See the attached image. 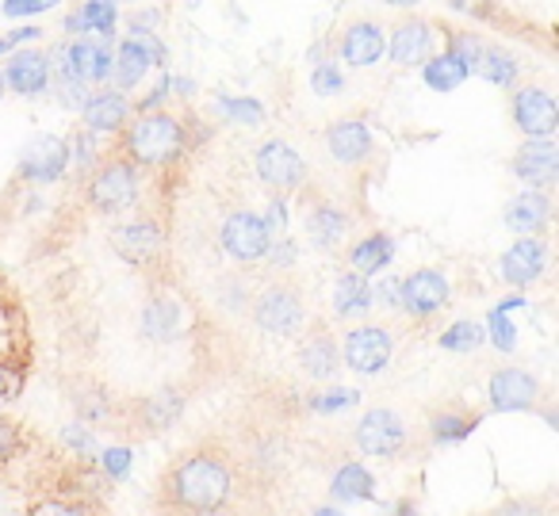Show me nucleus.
<instances>
[{
  "label": "nucleus",
  "instance_id": "f257e3e1",
  "mask_svg": "<svg viewBox=\"0 0 559 516\" xmlns=\"http://www.w3.org/2000/svg\"><path fill=\"white\" fill-rule=\"evenodd\" d=\"M169 501L185 513H207L223 508L234 493V470L223 455L215 452H192L169 470L165 478Z\"/></svg>",
  "mask_w": 559,
  "mask_h": 516
},
{
  "label": "nucleus",
  "instance_id": "f03ea898",
  "mask_svg": "<svg viewBox=\"0 0 559 516\" xmlns=\"http://www.w3.org/2000/svg\"><path fill=\"white\" fill-rule=\"evenodd\" d=\"M185 123L169 111H142L123 139V157L139 169H169L185 154Z\"/></svg>",
  "mask_w": 559,
  "mask_h": 516
},
{
  "label": "nucleus",
  "instance_id": "7ed1b4c3",
  "mask_svg": "<svg viewBox=\"0 0 559 516\" xmlns=\"http://www.w3.org/2000/svg\"><path fill=\"white\" fill-rule=\"evenodd\" d=\"M139 165H131L127 157H111L104 161L100 169L88 177V188H85V200L93 211L100 215H123L139 203Z\"/></svg>",
  "mask_w": 559,
  "mask_h": 516
},
{
  "label": "nucleus",
  "instance_id": "20e7f679",
  "mask_svg": "<svg viewBox=\"0 0 559 516\" xmlns=\"http://www.w3.org/2000/svg\"><path fill=\"white\" fill-rule=\"evenodd\" d=\"M253 322L269 337H292V333L304 329V295L292 284L264 287L253 302Z\"/></svg>",
  "mask_w": 559,
  "mask_h": 516
},
{
  "label": "nucleus",
  "instance_id": "39448f33",
  "mask_svg": "<svg viewBox=\"0 0 559 516\" xmlns=\"http://www.w3.org/2000/svg\"><path fill=\"white\" fill-rule=\"evenodd\" d=\"M218 245L238 264H257L269 253L272 233L261 215H253V211H234V215H226L223 230H218Z\"/></svg>",
  "mask_w": 559,
  "mask_h": 516
},
{
  "label": "nucleus",
  "instance_id": "423d86ee",
  "mask_svg": "<svg viewBox=\"0 0 559 516\" xmlns=\"http://www.w3.org/2000/svg\"><path fill=\"white\" fill-rule=\"evenodd\" d=\"M449 295H452L449 276L437 268H418L406 279H399V310H406V314L418 317V322L441 314V310L449 307Z\"/></svg>",
  "mask_w": 559,
  "mask_h": 516
},
{
  "label": "nucleus",
  "instance_id": "0eeeda50",
  "mask_svg": "<svg viewBox=\"0 0 559 516\" xmlns=\"http://www.w3.org/2000/svg\"><path fill=\"white\" fill-rule=\"evenodd\" d=\"M70 172V142L62 134H39L20 154V177L27 184H58Z\"/></svg>",
  "mask_w": 559,
  "mask_h": 516
},
{
  "label": "nucleus",
  "instance_id": "6e6552de",
  "mask_svg": "<svg viewBox=\"0 0 559 516\" xmlns=\"http://www.w3.org/2000/svg\"><path fill=\"white\" fill-rule=\"evenodd\" d=\"M257 177L261 184H269L272 192H296L307 180V161L296 154V146H288L284 139H269L253 157Z\"/></svg>",
  "mask_w": 559,
  "mask_h": 516
},
{
  "label": "nucleus",
  "instance_id": "1a4fd4ad",
  "mask_svg": "<svg viewBox=\"0 0 559 516\" xmlns=\"http://www.w3.org/2000/svg\"><path fill=\"white\" fill-rule=\"evenodd\" d=\"M342 360L349 363L357 375H380L383 368L391 363V352H395V340H391L388 329L380 325H357V329L345 333Z\"/></svg>",
  "mask_w": 559,
  "mask_h": 516
},
{
  "label": "nucleus",
  "instance_id": "9d476101",
  "mask_svg": "<svg viewBox=\"0 0 559 516\" xmlns=\"http://www.w3.org/2000/svg\"><path fill=\"white\" fill-rule=\"evenodd\" d=\"M111 249H116L119 261L134 264V268H150L165 253V230L150 218H134V223L111 230Z\"/></svg>",
  "mask_w": 559,
  "mask_h": 516
},
{
  "label": "nucleus",
  "instance_id": "9b49d317",
  "mask_svg": "<svg viewBox=\"0 0 559 516\" xmlns=\"http://www.w3.org/2000/svg\"><path fill=\"white\" fill-rule=\"evenodd\" d=\"M357 447L372 459H391L406 447V424L395 409H368L357 424Z\"/></svg>",
  "mask_w": 559,
  "mask_h": 516
},
{
  "label": "nucleus",
  "instance_id": "f8f14e48",
  "mask_svg": "<svg viewBox=\"0 0 559 516\" xmlns=\"http://www.w3.org/2000/svg\"><path fill=\"white\" fill-rule=\"evenodd\" d=\"M510 116L518 123V131L525 139H551L559 127V108H556V96L544 93V88L528 85L518 88L510 100Z\"/></svg>",
  "mask_w": 559,
  "mask_h": 516
},
{
  "label": "nucleus",
  "instance_id": "ddd939ff",
  "mask_svg": "<svg viewBox=\"0 0 559 516\" xmlns=\"http://www.w3.org/2000/svg\"><path fill=\"white\" fill-rule=\"evenodd\" d=\"M437 43H441V27L437 24H429V20H403L388 39V58L395 65H403V70L426 65L437 55Z\"/></svg>",
  "mask_w": 559,
  "mask_h": 516
},
{
  "label": "nucleus",
  "instance_id": "4468645a",
  "mask_svg": "<svg viewBox=\"0 0 559 516\" xmlns=\"http://www.w3.org/2000/svg\"><path fill=\"white\" fill-rule=\"evenodd\" d=\"M513 177L521 184L536 188V192H548L559 180V149L551 139H525V146L513 154Z\"/></svg>",
  "mask_w": 559,
  "mask_h": 516
},
{
  "label": "nucleus",
  "instance_id": "2eb2a0df",
  "mask_svg": "<svg viewBox=\"0 0 559 516\" xmlns=\"http://www.w3.org/2000/svg\"><path fill=\"white\" fill-rule=\"evenodd\" d=\"M487 398L495 413H521V409H533L540 398V383L536 375H528L525 368H502L490 375Z\"/></svg>",
  "mask_w": 559,
  "mask_h": 516
},
{
  "label": "nucleus",
  "instance_id": "dca6fc26",
  "mask_svg": "<svg viewBox=\"0 0 559 516\" xmlns=\"http://www.w3.org/2000/svg\"><path fill=\"white\" fill-rule=\"evenodd\" d=\"M4 88H12L16 96H24V100H35V96H43L50 88V62L43 50H12L9 65H4Z\"/></svg>",
  "mask_w": 559,
  "mask_h": 516
},
{
  "label": "nucleus",
  "instance_id": "f3484780",
  "mask_svg": "<svg viewBox=\"0 0 559 516\" xmlns=\"http://www.w3.org/2000/svg\"><path fill=\"white\" fill-rule=\"evenodd\" d=\"M337 55H342V62L353 65V70H368V65L383 62V55H388V35H383V27L372 24V20H357V24L345 27L342 39H337Z\"/></svg>",
  "mask_w": 559,
  "mask_h": 516
},
{
  "label": "nucleus",
  "instance_id": "a211bd4d",
  "mask_svg": "<svg viewBox=\"0 0 559 516\" xmlns=\"http://www.w3.org/2000/svg\"><path fill=\"white\" fill-rule=\"evenodd\" d=\"M66 73L81 85H108L111 81V50L108 43L100 39H78V43H66Z\"/></svg>",
  "mask_w": 559,
  "mask_h": 516
},
{
  "label": "nucleus",
  "instance_id": "6ab92c4d",
  "mask_svg": "<svg viewBox=\"0 0 559 516\" xmlns=\"http://www.w3.org/2000/svg\"><path fill=\"white\" fill-rule=\"evenodd\" d=\"M548 268V245L540 238H518L498 261V272L510 287H528Z\"/></svg>",
  "mask_w": 559,
  "mask_h": 516
},
{
  "label": "nucleus",
  "instance_id": "aec40b11",
  "mask_svg": "<svg viewBox=\"0 0 559 516\" xmlns=\"http://www.w3.org/2000/svg\"><path fill=\"white\" fill-rule=\"evenodd\" d=\"M131 119V100L119 88H100V93H88V100L81 104V123L93 134H116Z\"/></svg>",
  "mask_w": 559,
  "mask_h": 516
},
{
  "label": "nucleus",
  "instance_id": "412c9836",
  "mask_svg": "<svg viewBox=\"0 0 559 516\" xmlns=\"http://www.w3.org/2000/svg\"><path fill=\"white\" fill-rule=\"evenodd\" d=\"M506 230H513L518 238H540V230L551 223V200L548 192H536V188H525L521 195H513L506 203Z\"/></svg>",
  "mask_w": 559,
  "mask_h": 516
},
{
  "label": "nucleus",
  "instance_id": "4be33fe9",
  "mask_svg": "<svg viewBox=\"0 0 559 516\" xmlns=\"http://www.w3.org/2000/svg\"><path fill=\"white\" fill-rule=\"evenodd\" d=\"M326 149L337 165H365L372 157V131L360 119H337L326 131Z\"/></svg>",
  "mask_w": 559,
  "mask_h": 516
},
{
  "label": "nucleus",
  "instance_id": "5701e85b",
  "mask_svg": "<svg viewBox=\"0 0 559 516\" xmlns=\"http://www.w3.org/2000/svg\"><path fill=\"white\" fill-rule=\"evenodd\" d=\"M299 368L311 379H319V383L334 379L337 368H342V348H337V340L330 337L326 329H314L311 337L304 340V348H299Z\"/></svg>",
  "mask_w": 559,
  "mask_h": 516
},
{
  "label": "nucleus",
  "instance_id": "b1692460",
  "mask_svg": "<svg viewBox=\"0 0 559 516\" xmlns=\"http://www.w3.org/2000/svg\"><path fill=\"white\" fill-rule=\"evenodd\" d=\"M142 333L150 340H177L185 333V307L169 295H154L142 310Z\"/></svg>",
  "mask_w": 559,
  "mask_h": 516
},
{
  "label": "nucleus",
  "instance_id": "393cba45",
  "mask_svg": "<svg viewBox=\"0 0 559 516\" xmlns=\"http://www.w3.org/2000/svg\"><path fill=\"white\" fill-rule=\"evenodd\" d=\"M154 70L150 65V55L139 47L134 39H119V47L111 50V85L119 88V93H131V88L142 85V77Z\"/></svg>",
  "mask_w": 559,
  "mask_h": 516
},
{
  "label": "nucleus",
  "instance_id": "a878e982",
  "mask_svg": "<svg viewBox=\"0 0 559 516\" xmlns=\"http://www.w3.org/2000/svg\"><path fill=\"white\" fill-rule=\"evenodd\" d=\"M185 406H188L185 391H177V386H165V391L142 398L139 417H142V424H146V432H165V429H173L180 417H185Z\"/></svg>",
  "mask_w": 559,
  "mask_h": 516
},
{
  "label": "nucleus",
  "instance_id": "bb28decb",
  "mask_svg": "<svg viewBox=\"0 0 559 516\" xmlns=\"http://www.w3.org/2000/svg\"><path fill=\"white\" fill-rule=\"evenodd\" d=\"M391 261H395V238H391V233H368L365 241H357V245L349 249L353 272L365 279H376Z\"/></svg>",
  "mask_w": 559,
  "mask_h": 516
},
{
  "label": "nucleus",
  "instance_id": "cd10ccee",
  "mask_svg": "<svg viewBox=\"0 0 559 516\" xmlns=\"http://www.w3.org/2000/svg\"><path fill=\"white\" fill-rule=\"evenodd\" d=\"M345 230H349V218H345L342 207H334V203H314L311 215H307V233H311L314 249H337L345 238Z\"/></svg>",
  "mask_w": 559,
  "mask_h": 516
},
{
  "label": "nucleus",
  "instance_id": "c85d7f7f",
  "mask_svg": "<svg viewBox=\"0 0 559 516\" xmlns=\"http://www.w3.org/2000/svg\"><path fill=\"white\" fill-rule=\"evenodd\" d=\"M372 310V279L345 272L334 284V314L337 317H365Z\"/></svg>",
  "mask_w": 559,
  "mask_h": 516
},
{
  "label": "nucleus",
  "instance_id": "c756f323",
  "mask_svg": "<svg viewBox=\"0 0 559 516\" xmlns=\"http://www.w3.org/2000/svg\"><path fill=\"white\" fill-rule=\"evenodd\" d=\"M330 493L334 501H345V505H357V501H372L376 497V478L365 463H345L337 467V475L330 478Z\"/></svg>",
  "mask_w": 559,
  "mask_h": 516
},
{
  "label": "nucleus",
  "instance_id": "7c9ffc66",
  "mask_svg": "<svg viewBox=\"0 0 559 516\" xmlns=\"http://www.w3.org/2000/svg\"><path fill=\"white\" fill-rule=\"evenodd\" d=\"M525 307V299L521 295H510V299H498L495 307H490V314H487V340L498 348V352H513L518 348V329H513V322H510V314L513 310H521Z\"/></svg>",
  "mask_w": 559,
  "mask_h": 516
},
{
  "label": "nucleus",
  "instance_id": "2f4dec72",
  "mask_svg": "<svg viewBox=\"0 0 559 516\" xmlns=\"http://www.w3.org/2000/svg\"><path fill=\"white\" fill-rule=\"evenodd\" d=\"M475 73H479V77L487 81V85H495V88H513V85H518V77H521V62L502 47H483Z\"/></svg>",
  "mask_w": 559,
  "mask_h": 516
},
{
  "label": "nucleus",
  "instance_id": "473e14b6",
  "mask_svg": "<svg viewBox=\"0 0 559 516\" xmlns=\"http://www.w3.org/2000/svg\"><path fill=\"white\" fill-rule=\"evenodd\" d=\"M479 429V417L475 413H460V409H441V413L429 421V436H433L437 447H452L464 444L472 432Z\"/></svg>",
  "mask_w": 559,
  "mask_h": 516
},
{
  "label": "nucleus",
  "instance_id": "72a5a7b5",
  "mask_svg": "<svg viewBox=\"0 0 559 516\" xmlns=\"http://www.w3.org/2000/svg\"><path fill=\"white\" fill-rule=\"evenodd\" d=\"M467 77H472V73H467L464 65L449 55V50H437V55L421 65V81H426L433 93H456Z\"/></svg>",
  "mask_w": 559,
  "mask_h": 516
},
{
  "label": "nucleus",
  "instance_id": "f704fd0d",
  "mask_svg": "<svg viewBox=\"0 0 559 516\" xmlns=\"http://www.w3.org/2000/svg\"><path fill=\"white\" fill-rule=\"evenodd\" d=\"M78 16H81L85 35H96L100 43L116 39V24H119V4H116V0H85Z\"/></svg>",
  "mask_w": 559,
  "mask_h": 516
},
{
  "label": "nucleus",
  "instance_id": "c9c22d12",
  "mask_svg": "<svg viewBox=\"0 0 559 516\" xmlns=\"http://www.w3.org/2000/svg\"><path fill=\"white\" fill-rule=\"evenodd\" d=\"M215 108L238 127H261L264 123V104L253 100V96H218Z\"/></svg>",
  "mask_w": 559,
  "mask_h": 516
},
{
  "label": "nucleus",
  "instance_id": "e433bc0d",
  "mask_svg": "<svg viewBox=\"0 0 559 516\" xmlns=\"http://www.w3.org/2000/svg\"><path fill=\"white\" fill-rule=\"evenodd\" d=\"M483 340H487L483 325H475V322H456V325H449V329H444L441 337H437V345H441L444 352L464 356V352H475V348H483Z\"/></svg>",
  "mask_w": 559,
  "mask_h": 516
},
{
  "label": "nucleus",
  "instance_id": "4c0bfd02",
  "mask_svg": "<svg viewBox=\"0 0 559 516\" xmlns=\"http://www.w3.org/2000/svg\"><path fill=\"white\" fill-rule=\"evenodd\" d=\"M483 47H487V43H483L479 35H472V32H444V50H449V55L456 58V62L464 65L472 77H475V65H479Z\"/></svg>",
  "mask_w": 559,
  "mask_h": 516
},
{
  "label": "nucleus",
  "instance_id": "58836bf2",
  "mask_svg": "<svg viewBox=\"0 0 559 516\" xmlns=\"http://www.w3.org/2000/svg\"><path fill=\"white\" fill-rule=\"evenodd\" d=\"M360 401V394L353 391V386H334V391L326 394H314L307 406L314 409V413H342V409H353Z\"/></svg>",
  "mask_w": 559,
  "mask_h": 516
},
{
  "label": "nucleus",
  "instance_id": "ea45409f",
  "mask_svg": "<svg viewBox=\"0 0 559 516\" xmlns=\"http://www.w3.org/2000/svg\"><path fill=\"white\" fill-rule=\"evenodd\" d=\"M311 88L319 96H337V93H345V73H342V65L337 62H314V70H311Z\"/></svg>",
  "mask_w": 559,
  "mask_h": 516
},
{
  "label": "nucleus",
  "instance_id": "a19ab883",
  "mask_svg": "<svg viewBox=\"0 0 559 516\" xmlns=\"http://www.w3.org/2000/svg\"><path fill=\"white\" fill-rule=\"evenodd\" d=\"M24 383H27L24 363L0 360V406H4V401H16L20 394H24Z\"/></svg>",
  "mask_w": 559,
  "mask_h": 516
},
{
  "label": "nucleus",
  "instance_id": "79ce46f5",
  "mask_svg": "<svg viewBox=\"0 0 559 516\" xmlns=\"http://www.w3.org/2000/svg\"><path fill=\"white\" fill-rule=\"evenodd\" d=\"M62 444L70 447L78 459H93V455H96V436H93V429H88L85 421L66 424V429H62Z\"/></svg>",
  "mask_w": 559,
  "mask_h": 516
},
{
  "label": "nucleus",
  "instance_id": "37998d69",
  "mask_svg": "<svg viewBox=\"0 0 559 516\" xmlns=\"http://www.w3.org/2000/svg\"><path fill=\"white\" fill-rule=\"evenodd\" d=\"M70 142V161H78L81 169H93L96 165V154H100V146H96V134L93 131H78Z\"/></svg>",
  "mask_w": 559,
  "mask_h": 516
},
{
  "label": "nucleus",
  "instance_id": "c03bdc74",
  "mask_svg": "<svg viewBox=\"0 0 559 516\" xmlns=\"http://www.w3.org/2000/svg\"><path fill=\"white\" fill-rule=\"evenodd\" d=\"M127 39H134L142 50H146L154 70H165V65H169V47H165L157 32H127Z\"/></svg>",
  "mask_w": 559,
  "mask_h": 516
},
{
  "label": "nucleus",
  "instance_id": "a18cd8bd",
  "mask_svg": "<svg viewBox=\"0 0 559 516\" xmlns=\"http://www.w3.org/2000/svg\"><path fill=\"white\" fill-rule=\"evenodd\" d=\"M58 4H62V0H4L0 12L9 20H27V16H43V12L58 9Z\"/></svg>",
  "mask_w": 559,
  "mask_h": 516
},
{
  "label": "nucleus",
  "instance_id": "49530a36",
  "mask_svg": "<svg viewBox=\"0 0 559 516\" xmlns=\"http://www.w3.org/2000/svg\"><path fill=\"white\" fill-rule=\"evenodd\" d=\"M131 452L127 447H108V452H100V470L111 478V482H123L127 475H131Z\"/></svg>",
  "mask_w": 559,
  "mask_h": 516
},
{
  "label": "nucleus",
  "instance_id": "de8ad7c7",
  "mask_svg": "<svg viewBox=\"0 0 559 516\" xmlns=\"http://www.w3.org/2000/svg\"><path fill=\"white\" fill-rule=\"evenodd\" d=\"M372 307L399 310V279H395V276L376 279V284H372Z\"/></svg>",
  "mask_w": 559,
  "mask_h": 516
},
{
  "label": "nucleus",
  "instance_id": "09e8293b",
  "mask_svg": "<svg viewBox=\"0 0 559 516\" xmlns=\"http://www.w3.org/2000/svg\"><path fill=\"white\" fill-rule=\"evenodd\" d=\"M55 88H58V104H62V108H73V111H81V104L88 100V93L85 88L88 85H81V81H55Z\"/></svg>",
  "mask_w": 559,
  "mask_h": 516
},
{
  "label": "nucleus",
  "instance_id": "8fccbe9b",
  "mask_svg": "<svg viewBox=\"0 0 559 516\" xmlns=\"http://www.w3.org/2000/svg\"><path fill=\"white\" fill-rule=\"evenodd\" d=\"M27 516H88L81 505H73V501H58V497H47L39 501V505L32 508Z\"/></svg>",
  "mask_w": 559,
  "mask_h": 516
},
{
  "label": "nucleus",
  "instance_id": "3c124183",
  "mask_svg": "<svg viewBox=\"0 0 559 516\" xmlns=\"http://www.w3.org/2000/svg\"><path fill=\"white\" fill-rule=\"evenodd\" d=\"M20 447H24V432L16 424L0 421V463H9L12 455H20Z\"/></svg>",
  "mask_w": 559,
  "mask_h": 516
},
{
  "label": "nucleus",
  "instance_id": "603ef678",
  "mask_svg": "<svg viewBox=\"0 0 559 516\" xmlns=\"http://www.w3.org/2000/svg\"><path fill=\"white\" fill-rule=\"evenodd\" d=\"M264 261H272L276 268H292V264H296V245H292L288 238H284V241H272L269 253H264Z\"/></svg>",
  "mask_w": 559,
  "mask_h": 516
},
{
  "label": "nucleus",
  "instance_id": "864d4df0",
  "mask_svg": "<svg viewBox=\"0 0 559 516\" xmlns=\"http://www.w3.org/2000/svg\"><path fill=\"white\" fill-rule=\"evenodd\" d=\"M264 226H269L272 238L288 230V203H284V200H272L269 203V215H264Z\"/></svg>",
  "mask_w": 559,
  "mask_h": 516
},
{
  "label": "nucleus",
  "instance_id": "5fc2aeb1",
  "mask_svg": "<svg viewBox=\"0 0 559 516\" xmlns=\"http://www.w3.org/2000/svg\"><path fill=\"white\" fill-rule=\"evenodd\" d=\"M165 100H169V77H165V73H162V81H157V85L150 88L146 100H139V104H134V108H139V111H157Z\"/></svg>",
  "mask_w": 559,
  "mask_h": 516
},
{
  "label": "nucleus",
  "instance_id": "6e6d98bb",
  "mask_svg": "<svg viewBox=\"0 0 559 516\" xmlns=\"http://www.w3.org/2000/svg\"><path fill=\"white\" fill-rule=\"evenodd\" d=\"M498 516H544V508L533 505V501H506V505L498 508Z\"/></svg>",
  "mask_w": 559,
  "mask_h": 516
},
{
  "label": "nucleus",
  "instance_id": "4d7b16f0",
  "mask_svg": "<svg viewBox=\"0 0 559 516\" xmlns=\"http://www.w3.org/2000/svg\"><path fill=\"white\" fill-rule=\"evenodd\" d=\"M195 93V81L188 77H169V96H192Z\"/></svg>",
  "mask_w": 559,
  "mask_h": 516
},
{
  "label": "nucleus",
  "instance_id": "13d9d810",
  "mask_svg": "<svg viewBox=\"0 0 559 516\" xmlns=\"http://www.w3.org/2000/svg\"><path fill=\"white\" fill-rule=\"evenodd\" d=\"M383 516H421V513H418V505H414V501H395V505H391Z\"/></svg>",
  "mask_w": 559,
  "mask_h": 516
},
{
  "label": "nucleus",
  "instance_id": "bf43d9fd",
  "mask_svg": "<svg viewBox=\"0 0 559 516\" xmlns=\"http://www.w3.org/2000/svg\"><path fill=\"white\" fill-rule=\"evenodd\" d=\"M452 9L472 12V16H479V12H483V0H452Z\"/></svg>",
  "mask_w": 559,
  "mask_h": 516
},
{
  "label": "nucleus",
  "instance_id": "052dcab7",
  "mask_svg": "<svg viewBox=\"0 0 559 516\" xmlns=\"http://www.w3.org/2000/svg\"><path fill=\"white\" fill-rule=\"evenodd\" d=\"M311 516H345V513H342V508H334V505H319Z\"/></svg>",
  "mask_w": 559,
  "mask_h": 516
},
{
  "label": "nucleus",
  "instance_id": "680f3d73",
  "mask_svg": "<svg viewBox=\"0 0 559 516\" xmlns=\"http://www.w3.org/2000/svg\"><path fill=\"white\" fill-rule=\"evenodd\" d=\"M383 4H391V9H414L418 0H383Z\"/></svg>",
  "mask_w": 559,
  "mask_h": 516
},
{
  "label": "nucleus",
  "instance_id": "e2e57ef3",
  "mask_svg": "<svg viewBox=\"0 0 559 516\" xmlns=\"http://www.w3.org/2000/svg\"><path fill=\"white\" fill-rule=\"evenodd\" d=\"M195 516H234V513H223V508H207V513H195Z\"/></svg>",
  "mask_w": 559,
  "mask_h": 516
},
{
  "label": "nucleus",
  "instance_id": "0e129e2a",
  "mask_svg": "<svg viewBox=\"0 0 559 516\" xmlns=\"http://www.w3.org/2000/svg\"><path fill=\"white\" fill-rule=\"evenodd\" d=\"M4 93H9V88H4V73H0V96H4Z\"/></svg>",
  "mask_w": 559,
  "mask_h": 516
},
{
  "label": "nucleus",
  "instance_id": "69168bd1",
  "mask_svg": "<svg viewBox=\"0 0 559 516\" xmlns=\"http://www.w3.org/2000/svg\"><path fill=\"white\" fill-rule=\"evenodd\" d=\"M116 4H139V0H116Z\"/></svg>",
  "mask_w": 559,
  "mask_h": 516
}]
</instances>
